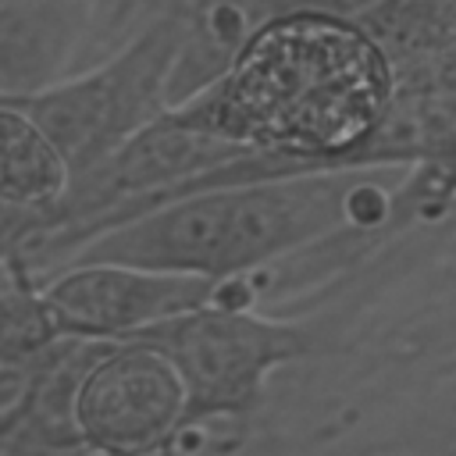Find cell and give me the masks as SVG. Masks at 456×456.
<instances>
[{
	"mask_svg": "<svg viewBox=\"0 0 456 456\" xmlns=\"http://www.w3.org/2000/svg\"><path fill=\"white\" fill-rule=\"evenodd\" d=\"M395 68L360 14L285 7L260 18L232 61L167 107L182 125L292 167L385 164L378 139Z\"/></svg>",
	"mask_w": 456,
	"mask_h": 456,
	"instance_id": "6da1fadb",
	"label": "cell"
},
{
	"mask_svg": "<svg viewBox=\"0 0 456 456\" xmlns=\"http://www.w3.org/2000/svg\"><path fill=\"white\" fill-rule=\"evenodd\" d=\"M410 164L267 171L160 200L75 246L64 264H132L214 281L274 271L346 232H395ZM53 274V271H50Z\"/></svg>",
	"mask_w": 456,
	"mask_h": 456,
	"instance_id": "7a4b0ae2",
	"label": "cell"
},
{
	"mask_svg": "<svg viewBox=\"0 0 456 456\" xmlns=\"http://www.w3.org/2000/svg\"><path fill=\"white\" fill-rule=\"evenodd\" d=\"M128 338L153 346L182 381L178 452L203 449V438L228 452L239 449L242 428L267 403V385L281 367L338 353V338L314 317L228 299L175 314Z\"/></svg>",
	"mask_w": 456,
	"mask_h": 456,
	"instance_id": "3957f363",
	"label": "cell"
},
{
	"mask_svg": "<svg viewBox=\"0 0 456 456\" xmlns=\"http://www.w3.org/2000/svg\"><path fill=\"white\" fill-rule=\"evenodd\" d=\"M182 39L185 14H157L100 61L32 96L11 100L43 125L75 178L171 107Z\"/></svg>",
	"mask_w": 456,
	"mask_h": 456,
	"instance_id": "277c9868",
	"label": "cell"
},
{
	"mask_svg": "<svg viewBox=\"0 0 456 456\" xmlns=\"http://www.w3.org/2000/svg\"><path fill=\"white\" fill-rule=\"evenodd\" d=\"M43 299L64 338L121 342L157 321L196 310L203 303L260 306L267 285L260 274L214 281L175 271H150L132 264H64L39 278Z\"/></svg>",
	"mask_w": 456,
	"mask_h": 456,
	"instance_id": "5b68a950",
	"label": "cell"
},
{
	"mask_svg": "<svg viewBox=\"0 0 456 456\" xmlns=\"http://www.w3.org/2000/svg\"><path fill=\"white\" fill-rule=\"evenodd\" d=\"M185 392L175 367L142 342H100L78 374L71 417L86 452L164 456L178 452Z\"/></svg>",
	"mask_w": 456,
	"mask_h": 456,
	"instance_id": "8992f818",
	"label": "cell"
},
{
	"mask_svg": "<svg viewBox=\"0 0 456 456\" xmlns=\"http://www.w3.org/2000/svg\"><path fill=\"white\" fill-rule=\"evenodd\" d=\"M153 0H0V96H32L121 46Z\"/></svg>",
	"mask_w": 456,
	"mask_h": 456,
	"instance_id": "52a82bcc",
	"label": "cell"
},
{
	"mask_svg": "<svg viewBox=\"0 0 456 456\" xmlns=\"http://www.w3.org/2000/svg\"><path fill=\"white\" fill-rule=\"evenodd\" d=\"M370 342L385 360H435L431 370L438 378L456 370V224L431 253V267L413 292V303L392 314Z\"/></svg>",
	"mask_w": 456,
	"mask_h": 456,
	"instance_id": "ba28073f",
	"label": "cell"
},
{
	"mask_svg": "<svg viewBox=\"0 0 456 456\" xmlns=\"http://www.w3.org/2000/svg\"><path fill=\"white\" fill-rule=\"evenodd\" d=\"M71 167L43 125L11 96H0V207L53 221ZM43 224V232H46Z\"/></svg>",
	"mask_w": 456,
	"mask_h": 456,
	"instance_id": "9c48e42d",
	"label": "cell"
},
{
	"mask_svg": "<svg viewBox=\"0 0 456 456\" xmlns=\"http://www.w3.org/2000/svg\"><path fill=\"white\" fill-rule=\"evenodd\" d=\"M61 338L39 281L14 256L0 267V363H28Z\"/></svg>",
	"mask_w": 456,
	"mask_h": 456,
	"instance_id": "30bf717a",
	"label": "cell"
},
{
	"mask_svg": "<svg viewBox=\"0 0 456 456\" xmlns=\"http://www.w3.org/2000/svg\"><path fill=\"white\" fill-rule=\"evenodd\" d=\"M438 385L452 392V399L442 406V417H445L449 424H456V370H452V374H442V378H438Z\"/></svg>",
	"mask_w": 456,
	"mask_h": 456,
	"instance_id": "8fae6325",
	"label": "cell"
},
{
	"mask_svg": "<svg viewBox=\"0 0 456 456\" xmlns=\"http://www.w3.org/2000/svg\"><path fill=\"white\" fill-rule=\"evenodd\" d=\"M196 4H200V0H157L160 11H175V14H189Z\"/></svg>",
	"mask_w": 456,
	"mask_h": 456,
	"instance_id": "7c38bea8",
	"label": "cell"
},
{
	"mask_svg": "<svg viewBox=\"0 0 456 456\" xmlns=\"http://www.w3.org/2000/svg\"><path fill=\"white\" fill-rule=\"evenodd\" d=\"M0 456H7V452H0ZM86 456H96V452H86Z\"/></svg>",
	"mask_w": 456,
	"mask_h": 456,
	"instance_id": "4fadbf2b",
	"label": "cell"
}]
</instances>
